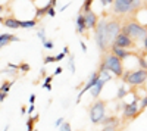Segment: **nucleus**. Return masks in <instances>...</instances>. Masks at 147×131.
<instances>
[{
    "label": "nucleus",
    "instance_id": "1",
    "mask_svg": "<svg viewBox=\"0 0 147 131\" xmlns=\"http://www.w3.org/2000/svg\"><path fill=\"white\" fill-rule=\"evenodd\" d=\"M102 69H107L109 72L115 74L119 78V77H122V74H124V63H122V61H121L119 57H116L115 55L106 53V55H103L102 62H100L99 71H102Z\"/></svg>",
    "mask_w": 147,
    "mask_h": 131
},
{
    "label": "nucleus",
    "instance_id": "2",
    "mask_svg": "<svg viewBox=\"0 0 147 131\" xmlns=\"http://www.w3.org/2000/svg\"><path fill=\"white\" fill-rule=\"evenodd\" d=\"M94 38H96V44L99 46V49L103 53L107 52V49L112 46V41L109 40V35L106 31V18L97 22V25L94 28Z\"/></svg>",
    "mask_w": 147,
    "mask_h": 131
},
{
    "label": "nucleus",
    "instance_id": "3",
    "mask_svg": "<svg viewBox=\"0 0 147 131\" xmlns=\"http://www.w3.org/2000/svg\"><path fill=\"white\" fill-rule=\"evenodd\" d=\"M121 32L128 35L132 40H140L141 35L146 34V25H141V24H138L136 21H131L121 27Z\"/></svg>",
    "mask_w": 147,
    "mask_h": 131
},
{
    "label": "nucleus",
    "instance_id": "4",
    "mask_svg": "<svg viewBox=\"0 0 147 131\" xmlns=\"http://www.w3.org/2000/svg\"><path fill=\"white\" fill-rule=\"evenodd\" d=\"M121 78L124 80V82H127V84H129V86H141V84H146L147 72H146V69L127 71V72L122 74Z\"/></svg>",
    "mask_w": 147,
    "mask_h": 131
},
{
    "label": "nucleus",
    "instance_id": "5",
    "mask_svg": "<svg viewBox=\"0 0 147 131\" xmlns=\"http://www.w3.org/2000/svg\"><path fill=\"white\" fill-rule=\"evenodd\" d=\"M88 113H90V120L94 125L100 124V121L105 118L106 115V102L105 100H96L88 109Z\"/></svg>",
    "mask_w": 147,
    "mask_h": 131
},
{
    "label": "nucleus",
    "instance_id": "6",
    "mask_svg": "<svg viewBox=\"0 0 147 131\" xmlns=\"http://www.w3.org/2000/svg\"><path fill=\"white\" fill-rule=\"evenodd\" d=\"M138 100L140 99H136V100H132L131 103H125L124 106V120L125 121H132V120H136V118L141 113L138 111Z\"/></svg>",
    "mask_w": 147,
    "mask_h": 131
},
{
    "label": "nucleus",
    "instance_id": "7",
    "mask_svg": "<svg viewBox=\"0 0 147 131\" xmlns=\"http://www.w3.org/2000/svg\"><path fill=\"white\" fill-rule=\"evenodd\" d=\"M112 46L121 47V49H134V47H136V41H134L132 38H129L128 35L119 32V34L116 35V37L113 38Z\"/></svg>",
    "mask_w": 147,
    "mask_h": 131
},
{
    "label": "nucleus",
    "instance_id": "8",
    "mask_svg": "<svg viewBox=\"0 0 147 131\" xmlns=\"http://www.w3.org/2000/svg\"><path fill=\"white\" fill-rule=\"evenodd\" d=\"M121 22L118 19H112V21H107L106 19V31H107V35H109V40L113 41V38L121 32Z\"/></svg>",
    "mask_w": 147,
    "mask_h": 131
},
{
    "label": "nucleus",
    "instance_id": "9",
    "mask_svg": "<svg viewBox=\"0 0 147 131\" xmlns=\"http://www.w3.org/2000/svg\"><path fill=\"white\" fill-rule=\"evenodd\" d=\"M113 12L118 15H124L129 12V6L132 3V0H113Z\"/></svg>",
    "mask_w": 147,
    "mask_h": 131
},
{
    "label": "nucleus",
    "instance_id": "10",
    "mask_svg": "<svg viewBox=\"0 0 147 131\" xmlns=\"http://www.w3.org/2000/svg\"><path fill=\"white\" fill-rule=\"evenodd\" d=\"M100 78V75H99V72H97V71H96V72H93L91 75H90V78H88V81H87V84H85V87L78 93V97H77V103H80L81 102V97H82V94L85 93V91H88L94 84H96V82H97V80H99Z\"/></svg>",
    "mask_w": 147,
    "mask_h": 131
},
{
    "label": "nucleus",
    "instance_id": "11",
    "mask_svg": "<svg viewBox=\"0 0 147 131\" xmlns=\"http://www.w3.org/2000/svg\"><path fill=\"white\" fill-rule=\"evenodd\" d=\"M84 19H85V25H87V30H94L97 22H99V16H97L96 12L88 10L84 14Z\"/></svg>",
    "mask_w": 147,
    "mask_h": 131
},
{
    "label": "nucleus",
    "instance_id": "12",
    "mask_svg": "<svg viewBox=\"0 0 147 131\" xmlns=\"http://www.w3.org/2000/svg\"><path fill=\"white\" fill-rule=\"evenodd\" d=\"M109 49H110V53L115 55L116 57H119L121 61H124V59H127V57H129L132 55H137V53H134V52H131L128 49H121V47H116V46H110Z\"/></svg>",
    "mask_w": 147,
    "mask_h": 131
},
{
    "label": "nucleus",
    "instance_id": "13",
    "mask_svg": "<svg viewBox=\"0 0 147 131\" xmlns=\"http://www.w3.org/2000/svg\"><path fill=\"white\" fill-rule=\"evenodd\" d=\"M105 82H106V80H103V78H99V80H97V82H96V84L88 90L90 93H91V96L94 97V99H97V97H99L100 96V93H102V90H103V86H105Z\"/></svg>",
    "mask_w": 147,
    "mask_h": 131
},
{
    "label": "nucleus",
    "instance_id": "14",
    "mask_svg": "<svg viewBox=\"0 0 147 131\" xmlns=\"http://www.w3.org/2000/svg\"><path fill=\"white\" fill-rule=\"evenodd\" d=\"M100 124L103 127H115V128H118L119 124H121V121H119L118 116H106L105 115V118L100 121Z\"/></svg>",
    "mask_w": 147,
    "mask_h": 131
},
{
    "label": "nucleus",
    "instance_id": "15",
    "mask_svg": "<svg viewBox=\"0 0 147 131\" xmlns=\"http://www.w3.org/2000/svg\"><path fill=\"white\" fill-rule=\"evenodd\" d=\"M10 41H19V38L16 35H12V34H0V49L7 46Z\"/></svg>",
    "mask_w": 147,
    "mask_h": 131
},
{
    "label": "nucleus",
    "instance_id": "16",
    "mask_svg": "<svg viewBox=\"0 0 147 131\" xmlns=\"http://www.w3.org/2000/svg\"><path fill=\"white\" fill-rule=\"evenodd\" d=\"M85 31H87V25H85L84 14L81 12V14L78 15V18H77V32H78V34H84Z\"/></svg>",
    "mask_w": 147,
    "mask_h": 131
},
{
    "label": "nucleus",
    "instance_id": "17",
    "mask_svg": "<svg viewBox=\"0 0 147 131\" xmlns=\"http://www.w3.org/2000/svg\"><path fill=\"white\" fill-rule=\"evenodd\" d=\"M3 24L7 27V28H12V30H19L21 28V25H19V19H16V18H6L5 21H3Z\"/></svg>",
    "mask_w": 147,
    "mask_h": 131
},
{
    "label": "nucleus",
    "instance_id": "18",
    "mask_svg": "<svg viewBox=\"0 0 147 131\" xmlns=\"http://www.w3.org/2000/svg\"><path fill=\"white\" fill-rule=\"evenodd\" d=\"M38 19H30V21H19V25L21 28H25V30H30V28H34L37 25Z\"/></svg>",
    "mask_w": 147,
    "mask_h": 131
},
{
    "label": "nucleus",
    "instance_id": "19",
    "mask_svg": "<svg viewBox=\"0 0 147 131\" xmlns=\"http://www.w3.org/2000/svg\"><path fill=\"white\" fill-rule=\"evenodd\" d=\"M140 9H141V0H132V3L129 6L131 14H136V12H138Z\"/></svg>",
    "mask_w": 147,
    "mask_h": 131
},
{
    "label": "nucleus",
    "instance_id": "20",
    "mask_svg": "<svg viewBox=\"0 0 147 131\" xmlns=\"http://www.w3.org/2000/svg\"><path fill=\"white\" fill-rule=\"evenodd\" d=\"M38 121V115H35V116H31L30 120L27 121V131H32L34 130V124Z\"/></svg>",
    "mask_w": 147,
    "mask_h": 131
},
{
    "label": "nucleus",
    "instance_id": "21",
    "mask_svg": "<svg viewBox=\"0 0 147 131\" xmlns=\"http://www.w3.org/2000/svg\"><path fill=\"white\" fill-rule=\"evenodd\" d=\"M127 94H128V90L124 87V86H122V87H119L118 88V94H116V99L118 100H122V99H124L125 96H127Z\"/></svg>",
    "mask_w": 147,
    "mask_h": 131
},
{
    "label": "nucleus",
    "instance_id": "22",
    "mask_svg": "<svg viewBox=\"0 0 147 131\" xmlns=\"http://www.w3.org/2000/svg\"><path fill=\"white\" fill-rule=\"evenodd\" d=\"M138 61H140V69H146V68H147V62H146V50H143V55L138 56Z\"/></svg>",
    "mask_w": 147,
    "mask_h": 131
},
{
    "label": "nucleus",
    "instance_id": "23",
    "mask_svg": "<svg viewBox=\"0 0 147 131\" xmlns=\"http://www.w3.org/2000/svg\"><path fill=\"white\" fill-rule=\"evenodd\" d=\"M49 7H50V6L47 5V6H44V7H41V9H37V10H35V18H41L43 15H46Z\"/></svg>",
    "mask_w": 147,
    "mask_h": 131
},
{
    "label": "nucleus",
    "instance_id": "24",
    "mask_svg": "<svg viewBox=\"0 0 147 131\" xmlns=\"http://www.w3.org/2000/svg\"><path fill=\"white\" fill-rule=\"evenodd\" d=\"M10 87H12V82H10V81H5L3 84H2V87H0V91H3V93H9Z\"/></svg>",
    "mask_w": 147,
    "mask_h": 131
},
{
    "label": "nucleus",
    "instance_id": "25",
    "mask_svg": "<svg viewBox=\"0 0 147 131\" xmlns=\"http://www.w3.org/2000/svg\"><path fill=\"white\" fill-rule=\"evenodd\" d=\"M91 3H93V0H84V5H82L84 14H85V12H88V10H91ZM82 10H81V12H82Z\"/></svg>",
    "mask_w": 147,
    "mask_h": 131
},
{
    "label": "nucleus",
    "instance_id": "26",
    "mask_svg": "<svg viewBox=\"0 0 147 131\" xmlns=\"http://www.w3.org/2000/svg\"><path fill=\"white\" fill-rule=\"evenodd\" d=\"M57 128H59V131H72V128H71V124H68V122H65V121H63L62 124H60Z\"/></svg>",
    "mask_w": 147,
    "mask_h": 131
},
{
    "label": "nucleus",
    "instance_id": "27",
    "mask_svg": "<svg viewBox=\"0 0 147 131\" xmlns=\"http://www.w3.org/2000/svg\"><path fill=\"white\" fill-rule=\"evenodd\" d=\"M69 69L72 74H75V63H74V55L69 53Z\"/></svg>",
    "mask_w": 147,
    "mask_h": 131
},
{
    "label": "nucleus",
    "instance_id": "28",
    "mask_svg": "<svg viewBox=\"0 0 147 131\" xmlns=\"http://www.w3.org/2000/svg\"><path fill=\"white\" fill-rule=\"evenodd\" d=\"M18 69L24 71V72H28V71H30V65L28 63H21V65H18Z\"/></svg>",
    "mask_w": 147,
    "mask_h": 131
},
{
    "label": "nucleus",
    "instance_id": "29",
    "mask_svg": "<svg viewBox=\"0 0 147 131\" xmlns=\"http://www.w3.org/2000/svg\"><path fill=\"white\" fill-rule=\"evenodd\" d=\"M43 46L46 47V49H49V50H52L53 47H55V44L52 43V41H49V40H46V41H43Z\"/></svg>",
    "mask_w": 147,
    "mask_h": 131
},
{
    "label": "nucleus",
    "instance_id": "30",
    "mask_svg": "<svg viewBox=\"0 0 147 131\" xmlns=\"http://www.w3.org/2000/svg\"><path fill=\"white\" fill-rule=\"evenodd\" d=\"M46 15H49L50 18H53V16L56 15V10H55V7H49V9H47V14H46Z\"/></svg>",
    "mask_w": 147,
    "mask_h": 131
},
{
    "label": "nucleus",
    "instance_id": "31",
    "mask_svg": "<svg viewBox=\"0 0 147 131\" xmlns=\"http://www.w3.org/2000/svg\"><path fill=\"white\" fill-rule=\"evenodd\" d=\"M55 62V56H46L44 57V63H53Z\"/></svg>",
    "mask_w": 147,
    "mask_h": 131
},
{
    "label": "nucleus",
    "instance_id": "32",
    "mask_svg": "<svg viewBox=\"0 0 147 131\" xmlns=\"http://www.w3.org/2000/svg\"><path fill=\"white\" fill-rule=\"evenodd\" d=\"M37 35H38V37L41 38V41H46L47 38H46V35H44V30H40L38 32H37Z\"/></svg>",
    "mask_w": 147,
    "mask_h": 131
},
{
    "label": "nucleus",
    "instance_id": "33",
    "mask_svg": "<svg viewBox=\"0 0 147 131\" xmlns=\"http://www.w3.org/2000/svg\"><path fill=\"white\" fill-rule=\"evenodd\" d=\"M65 56H66L65 53H59L57 56H55V62H59V61H62V59H63Z\"/></svg>",
    "mask_w": 147,
    "mask_h": 131
},
{
    "label": "nucleus",
    "instance_id": "34",
    "mask_svg": "<svg viewBox=\"0 0 147 131\" xmlns=\"http://www.w3.org/2000/svg\"><path fill=\"white\" fill-rule=\"evenodd\" d=\"M7 97V93H3V91H0V103H2L5 99Z\"/></svg>",
    "mask_w": 147,
    "mask_h": 131
},
{
    "label": "nucleus",
    "instance_id": "35",
    "mask_svg": "<svg viewBox=\"0 0 147 131\" xmlns=\"http://www.w3.org/2000/svg\"><path fill=\"white\" fill-rule=\"evenodd\" d=\"M102 131H118V128H115V127H103Z\"/></svg>",
    "mask_w": 147,
    "mask_h": 131
},
{
    "label": "nucleus",
    "instance_id": "36",
    "mask_svg": "<svg viewBox=\"0 0 147 131\" xmlns=\"http://www.w3.org/2000/svg\"><path fill=\"white\" fill-rule=\"evenodd\" d=\"M100 2H102V5H103V6H107V5H110V3H112L113 0H100Z\"/></svg>",
    "mask_w": 147,
    "mask_h": 131
},
{
    "label": "nucleus",
    "instance_id": "37",
    "mask_svg": "<svg viewBox=\"0 0 147 131\" xmlns=\"http://www.w3.org/2000/svg\"><path fill=\"white\" fill-rule=\"evenodd\" d=\"M7 69H18V65H13V63H7Z\"/></svg>",
    "mask_w": 147,
    "mask_h": 131
},
{
    "label": "nucleus",
    "instance_id": "38",
    "mask_svg": "<svg viewBox=\"0 0 147 131\" xmlns=\"http://www.w3.org/2000/svg\"><path fill=\"white\" fill-rule=\"evenodd\" d=\"M63 121H65V120H63V118H59V120H57V121H56V124H55V127H56V128H57V127H59V125H60V124H62V122H63Z\"/></svg>",
    "mask_w": 147,
    "mask_h": 131
},
{
    "label": "nucleus",
    "instance_id": "39",
    "mask_svg": "<svg viewBox=\"0 0 147 131\" xmlns=\"http://www.w3.org/2000/svg\"><path fill=\"white\" fill-rule=\"evenodd\" d=\"M30 103H31V105L35 103V94H31V96H30Z\"/></svg>",
    "mask_w": 147,
    "mask_h": 131
},
{
    "label": "nucleus",
    "instance_id": "40",
    "mask_svg": "<svg viewBox=\"0 0 147 131\" xmlns=\"http://www.w3.org/2000/svg\"><path fill=\"white\" fill-rule=\"evenodd\" d=\"M56 2H57V0H50V2H49L47 5L50 6V7H55V6H56Z\"/></svg>",
    "mask_w": 147,
    "mask_h": 131
},
{
    "label": "nucleus",
    "instance_id": "41",
    "mask_svg": "<svg viewBox=\"0 0 147 131\" xmlns=\"http://www.w3.org/2000/svg\"><path fill=\"white\" fill-rule=\"evenodd\" d=\"M59 74H62V68H60V66L55 69V75H59Z\"/></svg>",
    "mask_w": 147,
    "mask_h": 131
},
{
    "label": "nucleus",
    "instance_id": "42",
    "mask_svg": "<svg viewBox=\"0 0 147 131\" xmlns=\"http://www.w3.org/2000/svg\"><path fill=\"white\" fill-rule=\"evenodd\" d=\"M52 80H53V77H47V78H46V81H44V84H50ZM44 84H43V86H44Z\"/></svg>",
    "mask_w": 147,
    "mask_h": 131
},
{
    "label": "nucleus",
    "instance_id": "43",
    "mask_svg": "<svg viewBox=\"0 0 147 131\" xmlns=\"http://www.w3.org/2000/svg\"><path fill=\"white\" fill-rule=\"evenodd\" d=\"M80 44H81V47H82V52L85 53V52H87V46H85V43H84V41H81Z\"/></svg>",
    "mask_w": 147,
    "mask_h": 131
},
{
    "label": "nucleus",
    "instance_id": "44",
    "mask_svg": "<svg viewBox=\"0 0 147 131\" xmlns=\"http://www.w3.org/2000/svg\"><path fill=\"white\" fill-rule=\"evenodd\" d=\"M63 53H65V55H69V47H68V46L63 47Z\"/></svg>",
    "mask_w": 147,
    "mask_h": 131
},
{
    "label": "nucleus",
    "instance_id": "45",
    "mask_svg": "<svg viewBox=\"0 0 147 131\" xmlns=\"http://www.w3.org/2000/svg\"><path fill=\"white\" fill-rule=\"evenodd\" d=\"M34 109H35V108H34V105H31V106H30V109H28V113H32Z\"/></svg>",
    "mask_w": 147,
    "mask_h": 131
},
{
    "label": "nucleus",
    "instance_id": "46",
    "mask_svg": "<svg viewBox=\"0 0 147 131\" xmlns=\"http://www.w3.org/2000/svg\"><path fill=\"white\" fill-rule=\"evenodd\" d=\"M5 7H3V5H0V14H2V10H3ZM0 22H3V18H0Z\"/></svg>",
    "mask_w": 147,
    "mask_h": 131
},
{
    "label": "nucleus",
    "instance_id": "47",
    "mask_svg": "<svg viewBox=\"0 0 147 131\" xmlns=\"http://www.w3.org/2000/svg\"><path fill=\"white\" fill-rule=\"evenodd\" d=\"M5 131H9V125H6V127H5Z\"/></svg>",
    "mask_w": 147,
    "mask_h": 131
}]
</instances>
